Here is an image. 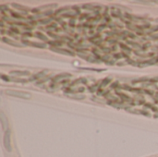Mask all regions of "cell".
<instances>
[{
    "label": "cell",
    "instance_id": "obj_6",
    "mask_svg": "<svg viewBox=\"0 0 158 157\" xmlns=\"http://www.w3.org/2000/svg\"><path fill=\"white\" fill-rule=\"evenodd\" d=\"M2 41L4 43H6V44H10V45L17 46V47H20V46H21V44H18V43H16V42H14V41L10 40V39H8V38H6V37H3L2 38Z\"/></svg>",
    "mask_w": 158,
    "mask_h": 157
},
{
    "label": "cell",
    "instance_id": "obj_1",
    "mask_svg": "<svg viewBox=\"0 0 158 157\" xmlns=\"http://www.w3.org/2000/svg\"><path fill=\"white\" fill-rule=\"evenodd\" d=\"M6 94L9 96H13V97H18L22 98V99H30L32 97L30 94L26 92V91H14V90H7Z\"/></svg>",
    "mask_w": 158,
    "mask_h": 157
},
{
    "label": "cell",
    "instance_id": "obj_9",
    "mask_svg": "<svg viewBox=\"0 0 158 157\" xmlns=\"http://www.w3.org/2000/svg\"><path fill=\"white\" fill-rule=\"evenodd\" d=\"M32 45L35 46V47H40V48H44L46 47V45L44 44H36V43H32V44H31Z\"/></svg>",
    "mask_w": 158,
    "mask_h": 157
},
{
    "label": "cell",
    "instance_id": "obj_13",
    "mask_svg": "<svg viewBox=\"0 0 158 157\" xmlns=\"http://www.w3.org/2000/svg\"><path fill=\"white\" fill-rule=\"evenodd\" d=\"M133 2H135V3H141V4H149V3H151L150 1H133Z\"/></svg>",
    "mask_w": 158,
    "mask_h": 157
},
{
    "label": "cell",
    "instance_id": "obj_5",
    "mask_svg": "<svg viewBox=\"0 0 158 157\" xmlns=\"http://www.w3.org/2000/svg\"><path fill=\"white\" fill-rule=\"evenodd\" d=\"M46 74H47V71H41V72H39V73L32 75V77H31V79H29V80H30V82H32V80L42 79V78L44 77V75H46Z\"/></svg>",
    "mask_w": 158,
    "mask_h": 157
},
{
    "label": "cell",
    "instance_id": "obj_7",
    "mask_svg": "<svg viewBox=\"0 0 158 157\" xmlns=\"http://www.w3.org/2000/svg\"><path fill=\"white\" fill-rule=\"evenodd\" d=\"M69 77H71V75L70 74H68V73H62V74H60V75H57V76H56V77L54 78V82H58L59 80H62L63 78H65V79H67V78H69Z\"/></svg>",
    "mask_w": 158,
    "mask_h": 157
},
{
    "label": "cell",
    "instance_id": "obj_11",
    "mask_svg": "<svg viewBox=\"0 0 158 157\" xmlns=\"http://www.w3.org/2000/svg\"><path fill=\"white\" fill-rule=\"evenodd\" d=\"M70 97L74 98V99H84V98H85V96L80 94V95H71Z\"/></svg>",
    "mask_w": 158,
    "mask_h": 157
},
{
    "label": "cell",
    "instance_id": "obj_12",
    "mask_svg": "<svg viewBox=\"0 0 158 157\" xmlns=\"http://www.w3.org/2000/svg\"><path fill=\"white\" fill-rule=\"evenodd\" d=\"M110 80H111L110 79H106V80H104V82H103V83H102V86H104H104H106V84L108 83V82H110Z\"/></svg>",
    "mask_w": 158,
    "mask_h": 157
},
{
    "label": "cell",
    "instance_id": "obj_4",
    "mask_svg": "<svg viewBox=\"0 0 158 157\" xmlns=\"http://www.w3.org/2000/svg\"><path fill=\"white\" fill-rule=\"evenodd\" d=\"M0 121H1V124H2V127L3 129H7V127H8V118L6 117V115H5V114L3 113L2 111L0 112Z\"/></svg>",
    "mask_w": 158,
    "mask_h": 157
},
{
    "label": "cell",
    "instance_id": "obj_8",
    "mask_svg": "<svg viewBox=\"0 0 158 157\" xmlns=\"http://www.w3.org/2000/svg\"><path fill=\"white\" fill-rule=\"evenodd\" d=\"M10 74H11V75H17V76H28V75H30V72L16 70V71H11L10 72Z\"/></svg>",
    "mask_w": 158,
    "mask_h": 157
},
{
    "label": "cell",
    "instance_id": "obj_10",
    "mask_svg": "<svg viewBox=\"0 0 158 157\" xmlns=\"http://www.w3.org/2000/svg\"><path fill=\"white\" fill-rule=\"evenodd\" d=\"M36 37L40 38V39H42V40L44 41H47V37H45L44 35H42V33H40V32H37V33H36Z\"/></svg>",
    "mask_w": 158,
    "mask_h": 157
},
{
    "label": "cell",
    "instance_id": "obj_3",
    "mask_svg": "<svg viewBox=\"0 0 158 157\" xmlns=\"http://www.w3.org/2000/svg\"><path fill=\"white\" fill-rule=\"evenodd\" d=\"M51 50L56 52V53H59V54L68 55V56H73V55H74V53H72L71 51H68V50H67V49H63V48H55V47H53Z\"/></svg>",
    "mask_w": 158,
    "mask_h": 157
},
{
    "label": "cell",
    "instance_id": "obj_14",
    "mask_svg": "<svg viewBox=\"0 0 158 157\" xmlns=\"http://www.w3.org/2000/svg\"><path fill=\"white\" fill-rule=\"evenodd\" d=\"M51 21V20L49 19V20H41V23H43V24H46V23H48V22H50Z\"/></svg>",
    "mask_w": 158,
    "mask_h": 157
},
{
    "label": "cell",
    "instance_id": "obj_2",
    "mask_svg": "<svg viewBox=\"0 0 158 157\" xmlns=\"http://www.w3.org/2000/svg\"><path fill=\"white\" fill-rule=\"evenodd\" d=\"M4 146L6 148V150L8 152H11L12 151V147H11V142H10V130L8 129L5 132L4 135Z\"/></svg>",
    "mask_w": 158,
    "mask_h": 157
}]
</instances>
